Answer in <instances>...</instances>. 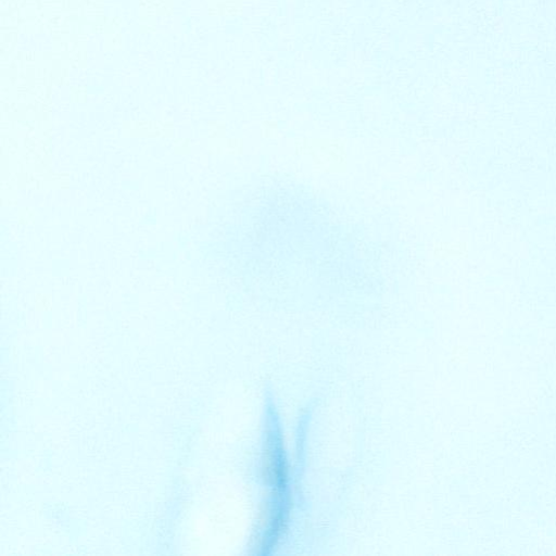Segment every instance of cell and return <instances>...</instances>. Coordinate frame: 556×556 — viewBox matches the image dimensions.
Wrapping results in <instances>:
<instances>
[{
  "instance_id": "cell-1",
  "label": "cell",
  "mask_w": 556,
  "mask_h": 556,
  "mask_svg": "<svg viewBox=\"0 0 556 556\" xmlns=\"http://www.w3.org/2000/svg\"><path fill=\"white\" fill-rule=\"evenodd\" d=\"M262 463L263 479L275 493L281 494L288 482V465L281 438L276 431H269L267 435Z\"/></svg>"
}]
</instances>
